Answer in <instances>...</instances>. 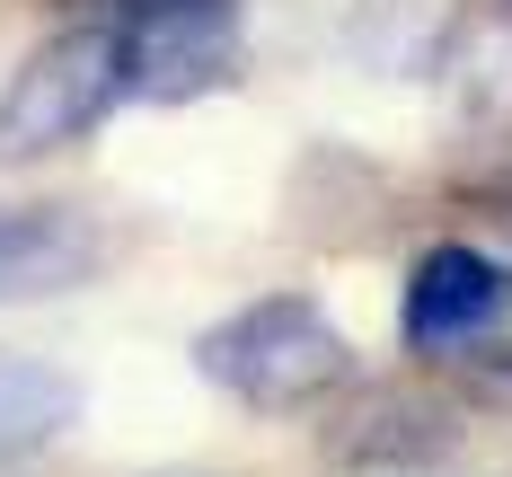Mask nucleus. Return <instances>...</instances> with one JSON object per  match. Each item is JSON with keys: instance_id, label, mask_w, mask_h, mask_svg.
<instances>
[{"instance_id": "6e6552de", "label": "nucleus", "mask_w": 512, "mask_h": 477, "mask_svg": "<svg viewBox=\"0 0 512 477\" xmlns=\"http://www.w3.org/2000/svg\"><path fill=\"white\" fill-rule=\"evenodd\" d=\"M504 9H512V0H504Z\"/></svg>"}, {"instance_id": "423d86ee", "label": "nucleus", "mask_w": 512, "mask_h": 477, "mask_svg": "<svg viewBox=\"0 0 512 477\" xmlns=\"http://www.w3.org/2000/svg\"><path fill=\"white\" fill-rule=\"evenodd\" d=\"M451 371L468 380V398H477V407H504V416H512V301H504V318H495V327H486Z\"/></svg>"}, {"instance_id": "20e7f679", "label": "nucleus", "mask_w": 512, "mask_h": 477, "mask_svg": "<svg viewBox=\"0 0 512 477\" xmlns=\"http://www.w3.org/2000/svg\"><path fill=\"white\" fill-rule=\"evenodd\" d=\"M98 265H106V239L89 212H71V204H9L0 212V310L80 292Z\"/></svg>"}, {"instance_id": "f257e3e1", "label": "nucleus", "mask_w": 512, "mask_h": 477, "mask_svg": "<svg viewBox=\"0 0 512 477\" xmlns=\"http://www.w3.org/2000/svg\"><path fill=\"white\" fill-rule=\"evenodd\" d=\"M195 371L256 416H309L354 380V336L309 292H265L195 336Z\"/></svg>"}, {"instance_id": "0eeeda50", "label": "nucleus", "mask_w": 512, "mask_h": 477, "mask_svg": "<svg viewBox=\"0 0 512 477\" xmlns=\"http://www.w3.org/2000/svg\"><path fill=\"white\" fill-rule=\"evenodd\" d=\"M495 221H504V230H512V186H504V195H495Z\"/></svg>"}, {"instance_id": "39448f33", "label": "nucleus", "mask_w": 512, "mask_h": 477, "mask_svg": "<svg viewBox=\"0 0 512 477\" xmlns=\"http://www.w3.org/2000/svg\"><path fill=\"white\" fill-rule=\"evenodd\" d=\"M71 424H80V380L62 363H36V354L0 345V460H36Z\"/></svg>"}, {"instance_id": "f03ea898", "label": "nucleus", "mask_w": 512, "mask_h": 477, "mask_svg": "<svg viewBox=\"0 0 512 477\" xmlns=\"http://www.w3.org/2000/svg\"><path fill=\"white\" fill-rule=\"evenodd\" d=\"M124 98V45L106 18H80L27 53L0 89V159H45L89 142Z\"/></svg>"}, {"instance_id": "7ed1b4c3", "label": "nucleus", "mask_w": 512, "mask_h": 477, "mask_svg": "<svg viewBox=\"0 0 512 477\" xmlns=\"http://www.w3.org/2000/svg\"><path fill=\"white\" fill-rule=\"evenodd\" d=\"M512 301V265L486 257V248H468V239H442V248H424L407 274V301H398V327H407V354L424 363H460L468 345L504 318Z\"/></svg>"}]
</instances>
